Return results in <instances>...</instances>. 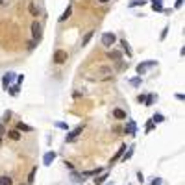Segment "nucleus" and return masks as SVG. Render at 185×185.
<instances>
[{
  "mask_svg": "<svg viewBox=\"0 0 185 185\" xmlns=\"http://www.w3.org/2000/svg\"><path fill=\"white\" fill-rule=\"evenodd\" d=\"M107 56H109V59H121V52H117V50L115 52H109Z\"/></svg>",
  "mask_w": 185,
  "mask_h": 185,
  "instance_id": "b1692460",
  "label": "nucleus"
},
{
  "mask_svg": "<svg viewBox=\"0 0 185 185\" xmlns=\"http://www.w3.org/2000/svg\"><path fill=\"white\" fill-rule=\"evenodd\" d=\"M182 6H183V0H176V4H174V8H176V9H180Z\"/></svg>",
  "mask_w": 185,
  "mask_h": 185,
  "instance_id": "2f4dec72",
  "label": "nucleus"
},
{
  "mask_svg": "<svg viewBox=\"0 0 185 185\" xmlns=\"http://www.w3.org/2000/svg\"><path fill=\"white\" fill-rule=\"evenodd\" d=\"M115 41H117L115 33H111V32H105V33H102V44L105 46V48L113 46V44H115Z\"/></svg>",
  "mask_w": 185,
  "mask_h": 185,
  "instance_id": "7ed1b4c3",
  "label": "nucleus"
},
{
  "mask_svg": "<svg viewBox=\"0 0 185 185\" xmlns=\"http://www.w3.org/2000/svg\"><path fill=\"white\" fill-rule=\"evenodd\" d=\"M9 2H11V0H0V6H8Z\"/></svg>",
  "mask_w": 185,
  "mask_h": 185,
  "instance_id": "e433bc0d",
  "label": "nucleus"
},
{
  "mask_svg": "<svg viewBox=\"0 0 185 185\" xmlns=\"http://www.w3.org/2000/svg\"><path fill=\"white\" fill-rule=\"evenodd\" d=\"M15 78H17V76H15L13 72H6V74L2 76V87H4V89H8V87H9V83H13Z\"/></svg>",
  "mask_w": 185,
  "mask_h": 185,
  "instance_id": "0eeeda50",
  "label": "nucleus"
},
{
  "mask_svg": "<svg viewBox=\"0 0 185 185\" xmlns=\"http://www.w3.org/2000/svg\"><path fill=\"white\" fill-rule=\"evenodd\" d=\"M30 11H32V13H33L35 17L39 15V9H37V6H35V4H30Z\"/></svg>",
  "mask_w": 185,
  "mask_h": 185,
  "instance_id": "bb28decb",
  "label": "nucleus"
},
{
  "mask_svg": "<svg viewBox=\"0 0 185 185\" xmlns=\"http://www.w3.org/2000/svg\"><path fill=\"white\" fill-rule=\"evenodd\" d=\"M133 150H135V146L131 144L130 148H126V152L122 154V157L121 159H124V161H128V159H131V156H133Z\"/></svg>",
  "mask_w": 185,
  "mask_h": 185,
  "instance_id": "f8f14e48",
  "label": "nucleus"
},
{
  "mask_svg": "<svg viewBox=\"0 0 185 185\" xmlns=\"http://www.w3.org/2000/svg\"><path fill=\"white\" fill-rule=\"evenodd\" d=\"M144 4H146V0H130L128 2L130 8H139V6H144Z\"/></svg>",
  "mask_w": 185,
  "mask_h": 185,
  "instance_id": "4468645a",
  "label": "nucleus"
},
{
  "mask_svg": "<svg viewBox=\"0 0 185 185\" xmlns=\"http://www.w3.org/2000/svg\"><path fill=\"white\" fill-rule=\"evenodd\" d=\"M154 130V122H152V119L148 121V126H146V131H152Z\"/></svg>",
  "mask_w": 185,
  "mask_h": 185,
  "instance_id": "7c9ffc66",
  "label": "nucleus"
},
{
  "mask_svg": "<svg viewBox=\"0 0 185 185\" xmlns=\"http://www.w3.org/2000/svg\"><path fill=\"white\" fill-rule=\"evenodd\" d=\"M152 6H163V0H152Z\"/></svg>",
  "mask_w": 185,
  "mask_h": 185,
  "instance_id": "72a5a7b5",
  "label": "nucleus"
},
{
  "mask_svg": "<svg viewBox=\"0 0 185 185\" xmlns=\"http://www.w3.org/2000/svg\"><path fill=\"white\" fill-rule=\"evenodd\" d=\"M154 100H156V95H150L148 98H144V104H146V105H150V104L154 102Z\"/></svg>",
  "mask_w": 185,
  "mask_h": 185,
  "instance_id": "cd10ccee",
  "label": "nucleus"
},
{
  "mask_svg": "<svg viewBox=\"0 0 185 185\" xmlns=\"http://www.w3.org/2000/svg\"><path fill=\"white\" fill-rule=\"evenodd\" d=\"M9 115H11V111H6V115H4V122H2V124H6V121L9 119Z\"/></svg>",
  "mask_w": 185,
  "mask_h": 185,
  "instance_id": "c9c22d12",
  "label": "nucleus"
},
{
  "mask_svg": "<svg viewBox=\"0 0 185 185\" xmlns=\"http://www.w3.org/2000/svg\"><path fill=\"white\" fill-rule=\"evenodd\" d=\"M56 128H59V130H67L69 126H67L65 122H56Z\"/></svg>",
  "mask_w": 185,
  "mask_h": 185,
  "instance_id": "c756f323",
  "label": "nucleus"
},
{
  "mask_svg": "<svg viewBox=\"0 0 185 185\" xmlns=\"http://www.w3.org/2000/svg\"><path fill=\"white\" fill-rule=\"evenodd\" d=\"M93 33H95V32H89V33H87V35H85V37L82 39V44H83V46H85L87 43L91 41V37H93Z\"/></svg>",
  "mask_w": 185,
  "mask_h": 185,
  "instance_id": "393cba45",
  "label": "nucleus"
},
{
  "mask_svg": "<svg viewBox=\"0 0 185 185\" xmlns=\"http://www.w3.org/2000/svg\"><path fill=\"white\" fill-rule=\"evenodd\" d=\"M0 144H2V137H0Z\"/></svg>",
  "mask_w": 185,
  "mask_h": 185,
  "instance_id": "58836bf2",
  "label": "nucleus"
},
{
  "mask_svg": "<svg viewBox=\"0 0 185 185\" xmlns=\"http://www.w3.org/2000/svg\"><path fill=\"white\" fill-rule=\"evenodd\" d=\"M124 152H126V144H121V148H119V152H117V154H115V157L111 159V165L115 163V161H119V159L122 157V154H124Z\"/></svg>",
  "mask_w": 185,
  "mask_h": 185,
  "instance_id": "ddd939ff",
  "label": "nucleus"
},
{
  "mask_svg": "<svg viewBox=\"0 0 185 185\" xmlns=\"http://www.w3.org/2000/svg\"><path fill=\"white\" fill-rule=\"evenodd\" d=\"M113 115H115V119H119V121H124V119H126V113H124L122 109H115Z\"/></svg>",
  "mask_w": 185,
  "mask_h": 185,
  "instance_id": "f3484780",
  "label": "nucleus"
},
{
  "mask_svg": "<svg viewBox=\"0 0 185 185\" xmlns=\"http://www.w3.org/2000/svg\"><path fill=\"white\" fill-rule=\"evenodd\" d=\"M107 178H109V170H105V172H102L100 176H96V178H95V185H102Z\"/></svg>",
  "mask_w": 185,
  "mask_h": 185,
  "instance_id": "1a4fd4ad",
  "label": "nucleus"
},
{
  "mask_svg": "<svg viewBox=\"0 0 185 185\" xmlns=\"http://www.w3.org/2000/svg\"><path fill=\"white\" fill-rule=\"evenodd\" d=\"M121 43H122V46H124V52H126V54H128V56L131 58V48H130V44H128V43L124 41V39H122Z\"/></svg>",
  "mask_w": 185,
  "mask_h": 185,
  "instance_id": "5701e85b",
  "label": "nucleus"
},
{
  "mask_svg": "<svg viewBox=\"0 0 185 185\" xmlns=\"http://www.w3.org/2000/svg\"><path fill=\"white\" fill-rule=\"evenodd\" d=\"M85 178L83 174H78V172H72V180H74V183H82V180Z\"/></svg>",
  "mask_w": 185,
  "mask_h": 185,
  "instance_id": "4be33fe9",
  "label": "nucleus"
},
{
  "mask_svg": "<svg viewBox=\"0 0 185 185\" xmlns=\"http://www.w3.org/2000/svg\"><path fill=\"white\" fill-rule=\"evenodd\" d=\"M141 83H143V78H141V76H135V78L130 80V85H131V87H139Z\"/></svg>",
  "mask_w": 185,
  "mask_h": 185,
  "instance_id": "2eb2a0df",
  "label": "nucleus"
},
{
  "mask_svg": "<svg viewBox=\"0 0 185 185\" xmlns=\"http://www.w3.org/2000/svg\"><path fill=\"white\" fill-rule=\"evenodd\" d=\"M17 130H19V131H32V128H30L28 124H24V122L17 124Z\"/></svg>",
  "mask_w": 185,
  "mask_h": 185,
  "instance_id": "412c9836",
  "label": "nucleus"
},
{
  "mask_svg": "<svg viewBox=\"0 0 185 185\" xmlns=\"http://www.w3.org/2000/svg\"><path fill=\"white\" fill-rule=\"evenodd\" d=\"M35 172H37V167H33V168L30 170V174H28V185L33 183V180H35Z\"/></svg>",
  "mask_w": 185,
  "mask_h": 185,
  "instance_id": "dca6fc26",
  "label": "nucleus"
},
{
  "mask_svg": "<svg viewBox=\"0 0 185 185\" xmlns=\"http://www.w3.org/2000/svg\"><path fill=\"white\" fill-rule=\"evenodd\" d=\"M8 89H9V95L11 96H17L19 91H21V85H13V87H8Z\"/></svg>",
  "mask_w": 185,
  "mask_h": 185,
  "instance_id": "aec40b11",
  "label": "nucleus"
},
{
  "mask_svg": "<svg viewBox=\"0 0 185 185\" xmlns=\"http://www.w3.org/2000/svg\"><path fill=\"white\" fill-rule=\"evenodd\" d=\"M22 82H24V74H19L17 76V85H21Z\"/></svg>",
  "mask_w": 185,
  "mask_h": 185,
  "instance_id": "473e14b6",
  "label": "nucleus"
},
{
  "mask_svg": "<svg viewBox=\"0 0 185 185\" xmlns=\"http://www.w3.org/2000/svg\"><path fill=\"white\" fill-rule=\"evenodd\" d=\"M72 15V6H67V9L61 13V17H59V22H65V21H69V17Z\"/></svg>",
  "mask_w": 185,
  "mask_h": 185,
  "instance_id": "9d476101",
  "label": "nucleus"
},
{
  "mask_svg": "<svg viewBox=\"0 0 185 185\" xmlns=\"http://www.w3.org/2000/svg\"><path fill=\"white\" fill-rule=\"evenodd\" d=\"M156 65H157V61H154V59H150V61H143V63H139V65H137V74L141 76V74H143V72H146V70H148L150 67H156Z\"/></svg>",
  "mask_w": 185,
  "mask_h": 185,
  "instance_id": "39448f33",
  "label": "nucleus"
},
{
  "mask_svg": "<svg viewBox=\"0 0 185 185\" xmlns=\"http://www.w3.org/2000/svg\"><path fill=\"white\" fill-rule=\"evenodd\" d=\"M8 137H9L11 141H21V131H19V130H9V131H8Z\"/></svg>",
  "mask_w": 185,
  "mask_h": 185,
  "instance_id": "9b49d317",
  "label": "nucleus"
},
{
  "mask_svg": "<svg viewBox=\"0 0 185 185\" xmlns=\"http://www.w3.org/2000/svg\"><path fill=\"white\" fill-rule=\"evenodd\" d=\"M56 161V152H46L44 156H43V167H50V165Z\"/></svg>",
  "mask_w": 185,
  "mask_h": 185,
  "instance_id": "423d86ee",
  "label": "nucleus"
},
{
  "mask_svg": "<svg viewBox=\"0 0 185 185\" xmlns=\"http://www.w3.org/2000/svg\"><path fill=\"white\" fill-rule=\"evenodd\" d=\"M167 33H168V26H165V28H163L161 35H159V41H165V39H167Z\"/></svg>",
  "mask_w": 185,
  "mask_h": 185,
  "instance_id": "a878e982",
  "label": "nucleus"
},
{
  "mask_svg": "<svg viewBox=\"0 0 185 185\" xmlns=\"http://www.w3.org/2000/svg\"><path fill=\"white\" fill-rule=\"evenodd\" d=\"M150 185H163V180H161V178H154V180L150 182Z\"/></svg>",
  "mask_w": 185,
  "mask_h": 185,
  "instance_id": "c85d7f7f",
  "label": "nucleus"
},
{
  "mask_svg": "<svg viewBox=\"0 0 185 185\" xmlns=\"http://www.w3.org/2000/svg\"><path fill=\"white\" fill-rule=\"evenodd\" d=\"M100 2H102V4H105V2H109V0H100Z\"/></svg>",
  "mask_w": 185,
  "mask_h": 185,
  "instance_id": "4c0bfd02",
  "label": "nucleus"
},
{
  "mask_svg": "<svg viewBox=\"0 0 185 185\" xmlns=\"http://www.w3.org/2000/svg\"><path fill=\"white\" fill-rule=\"evenodd\" d=\"M163 121H165V117L161 115V113H156V115L152 117V122L154 124H159V122H163Z\"/></svg>",
  "mask_w": 185,
  "mask_h": 185,
  "instance_id": "6ab92c4d",
  "label": "nucleus"
},
{
  "mask_svg": "<svg viewBox=\"0 0 185 185\" xmlns=\"http://www.w3.org/2000/svg\"><path fill=\"white\" fill-rule=\"evenodd\" d=\"M0 185H13V180L9 176H0Z\"/></svg>",
  "mask_w": 185,
  "mask_h": 185,
  "instance_id": "a211bd4d",
  "label": "nucleus"
},
{
  "mask_svg": "<svg viewBox=\"0 0 185 185\" xmlns=\"http://www.w3.org/2000/svg\"><path fill=\"white\" fill-rule=\"evenodd\" d=\"M65 167H67L69 170H74V165H72V163H69V161H65Z\"/></svg>",
  "mask_w": 185,
  "mask_h": 185,
  "instance_id": "f704fd0d",
  "label": "nucleus"
},
{
  "mask_svg": "<svg viewBox=\"0 0 185 185\" xmlns=\"http://www.w3.org/2000/svg\"><path fill=\"white\" fill-rule=\"evenodd\" d=\"M67 59H69V54L65 50H56L54 52V63L56 65H63V63H67Z\"/></svg>",
  "mask_w": 185,
  "mask_h": 185,
  "instance_id": "20e7f679",
  "label": "nucleus"
},
{
  "mask_svg": "<svg viewBox=\"0 0 185 185\" xmlns=\"http://www.w3.org/2000/svg\"><path fill=\"white\" fill-rule=\"evenodd\" d=\"M41 32H43V30H41V22L33 21V22H32V37H33V41H35V43L41 41V37H43Z\"/></svg>",
  "mask_w": 185,
  "mask_h": 185,
  "instance_id": "f257e3e1",
  "label": "nucleus"
},
{
  "mask_svg": "<svg viewBox=\"0 0 185 185\" xmlns=\"http://www.w3.org/2000/svg\"><path fill=\"white\" fill-rule=\"evenodd\" d=\"M83 133V124H80V126H76L72 131H69V135H67V143H72V141H76L80 135Z\"/></svg>",
  "mask_w": 185,
  "mask_h": 185,
  "instance_id": "f03ea898",
  "label": "nucleus"
},
{
  "mask_svg": "<svg viewBox=\"0 0 185 185\" xmlns=\"http://www.w3.org/2000/svg\"><path fill=\"white\" fill-rule=\"evenodd\" d=\"M135 131H137V124H135V121H131V119H130V122L126 124V133L135 135Z\"/></svg>",
  "mask_w": 185,
  "mask_h": 185,
  "instance_id": "6e6552de",
  "label": "nucleus"
}]
</instances>
